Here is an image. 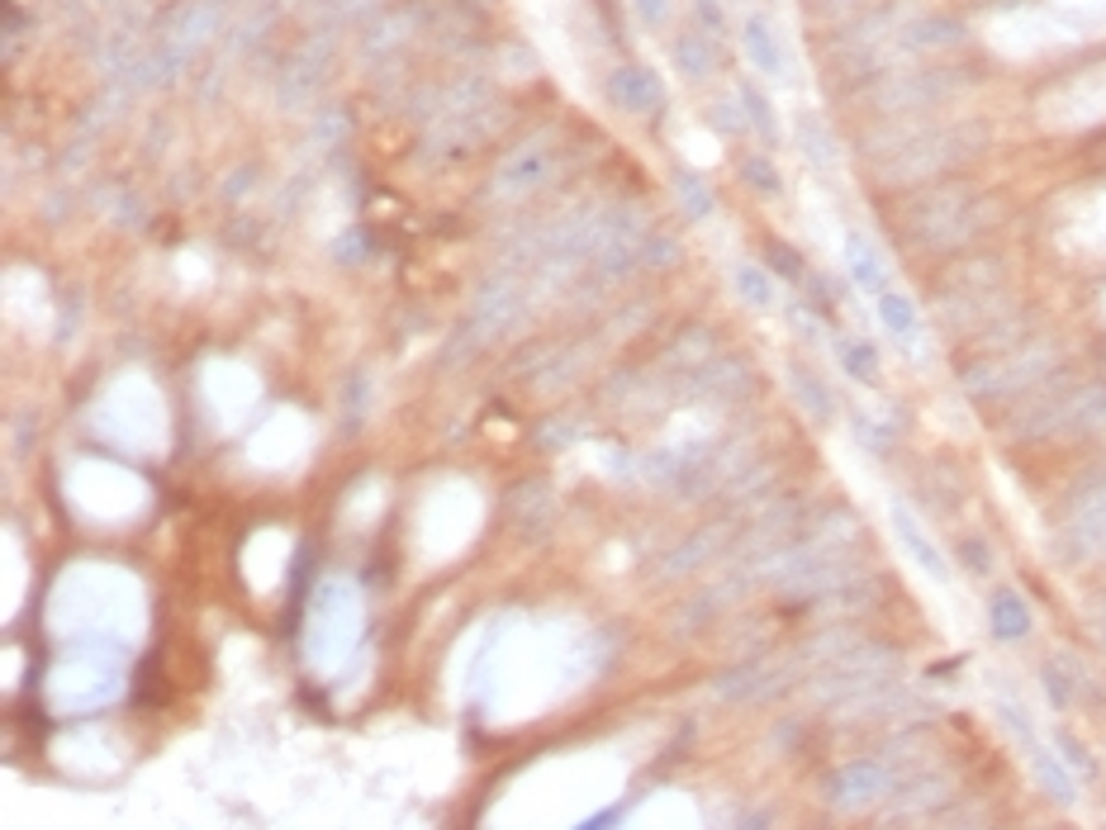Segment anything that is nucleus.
I'll use <instances>...</instances> for the list:
<instances>
[{
  "label": "nucleus",
  "instance_id": "1",
  "mask_svg": "<svg viewBox=\"0 0 1106 830\" xmlns=\"http://www.w3.org/2000/svg\"><path fill=\"white\" fill-rule=\"evenodd\" d=\"M618 95L627 105H651L656 100V86H651V76L646 72H623L618 76Z\"/></svg>",
  "mask_w": 1106,
  "mask_h": 830
},
{
  "label": "nucleus",
  "instance_id": "2",
  "mask_svg": "<svg viewBox=\"0 0 1106 830\" xmlns=\"http://www.w3.org/2000/svg\"><path fill=\"white\" fill-rule=\"evenodd\" d=\"M746 43H751V53H755V62H765V67H774V47H769V29L755 20L751 29H746Z\"/></svg>",
  "mask_w": 1106,
  "mask_h": 830
},
{
  "label": "nucleus",
  "instance_id": "3",
  "mask_svg": "<svg viewBox=\"0 0 1106 830\" xmlns=\"http://www.w3.org/2000/svg\"><path fill=\"white\" fill-rule=\"evenodd\" d=\"M641 6H646V14H660V0H641Z\"/></svg>",
  "mask_w": 1106,
  "mask_h": 830
}]
</instances>
